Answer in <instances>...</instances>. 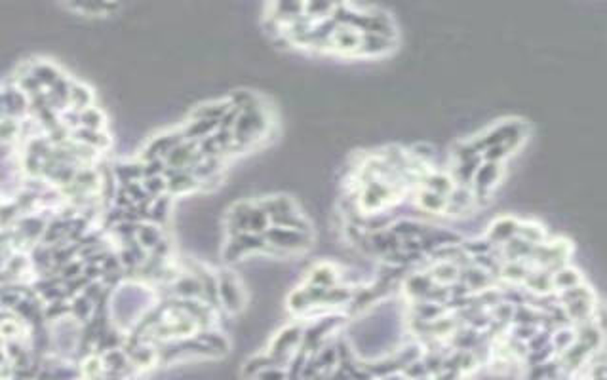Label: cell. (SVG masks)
Here are the masks:
<instances>
[{
    "instance_id": "1",
    "label": "cell",
    "mask_w": 607,
    "mask_h": 380,
    "mask_svg": "<svg viewBox=\"0 0 607 380\" xmlns=\"http://www.w3.org/2000/svg\"><path fill=\"white\" fill-rule=\"evenodd\" d=\"M267 126H269V118H267L265 111L257 105V107H251V109H246V111H238L237 122H234L230 132L234 135V141L238 143V146L244 151L250 143H253L255 139L263 135Z\"/></svg>"
},
{
    "instance_id": "2",
    "label": "cell",
    "mask_w": 607,
    "mask_h": 380,
    "mask_svg": "<svg viewBox=\"0 0 607 380\" xmlns=\"http://www.w3.org/2000/svg\"><path fill=\"white\" fill-rule=\"evenodd\" d=\"M267 249L278 251V253H287V251H301L310 245V234L292 230V228L269 227L265 234Z\"/></svg>"
},
{
    "instance_id": "3",
    "label": "cell",
    "mask_w": 607,
    "mask_h": 380,
    "mask_svg": "<svg viewBox=\"0 0 607 380\" xmlns=\"http://www.w3.org/2000/svg\"><path fill=\"white\" fill-rule=\"evenodd\" d=\"M301 340H303V327L297 324L287 325L272 339L267 354H271L280 367H286V363H290L295 354V348L301 344Z\"/></svg>"
},
{
    "instance_id": "4",
    "label": "cell",
    "mask_w": 607,
    "mask_h": 380,
    "mask_svg": "<svg viewBox=\"0 0 607 380\" xmlns=\"http://www.w3.org/2000/svg\"><path fill=\"white\" fill-rule=\"evenodd\" d=\"M394 196H396V190L391 181L370 179L360 194V208L368 213H375L387 204L394 202Z\"/></svg>"
},
{
    "instance_id": "5",
    "label": "cell",
    "mask_w": 607,
    "mask_h": 380,
    "mask_svg": "<svg viewBox=\"0 0 607 380\" xmlns=\"http://www.w3.org/2000/svg\"><path fill=\"white\" fill-rule=\"evenodd\" d=\"M261 249H267L265 236L253 234V232H240V234H232L229 238V242L223 249V259L227 263H237L248 253L261 251Z\"/></svg>"
},
{
    "instance_id": "6",
    "label": "cell",
    "mask_w": 607,
    "mask_h": 380,
    "mask_svg": "<svg viewBox=\"0 0 607 380\" xmlns=\"http://www.w3.org/2000/svg\"><path fill=\"white\" fill-rule=\"evenodd\" d=\"M217 297H219V306L230 314H237L244 306V293L238 284V280L232 276V272L223 270L217 274Z\"/></svg>"
},
{
    "instance_id": "7",
    "label": "cell",
    "mask_w": 607,
    "mask_h": 380,
    "mask_svg": "<svg viewBox=\"0 0 607 380\" xmlns=\"http://www.w3.org/2000/svg\"><path fill=\"white\" fill-rule=\"evenodd\" d=\"M200 158H202V154L198 151V141H187L185 139V141H181L179 145L167 152L164 164H166L167 169H193Z\"/></svg>"
},
{
    "instance_id": "8",
    "label": "cell",
    "mask_w": 607,
    "mask_h": 380,
    "mask_svg": "<svg viewBox=\"0 0 607 380\" xmlns=\"http://www.w3.org/2000/svg\"><path fill=\"white\" fill-rule=\"evenodd\" d=\"M501 179V166L495 164V162H484L476 169L474 177H472V192H474V198H481L489 194V190L495 187L497 183Z\"/></svg>"
},
{
    "instance_id": "9",
    "label": "cell",
    "mask_w": 607,
    "mask_h": 380,
    "mask_svg": "<svg viewBox=\"0 0 607 380\" xmlns=\"http://www.w3.org/2000/svg\"><path fill=\"white\" fill-rule=\"evenodd\" d=\"M362 33L350 25H335L334 33L329 35L328 44L341 54H356L360 48Z\"/></svg>"
},
{
    "instance_id": "10",
    "label": "cell",
    "mask_w": 607,
    "mask_h": 380,
    "mask_svg": "<svg viewBox=\"0 0 607 380\" xmlns=\"http://www.w3.org/2000/svg\"><path fill=\"white\" fill-rule=\"evenodd\" d=\"M181 141H185V137H183L181 132H167V133H160V135H156V137H153L149 143H147L145 151H143V162H147V160H164L166 158V154L174 146H177Z\"/></svg>"
},
{
    "instance_id": "11",
    "label": "cell",
    "mask_w": 607,
    "mask_h": 380,
    "mask_svg": "<svg viewBox=\"0 0 607 380\" xmlns=\"http://www.w3.org/2000/svg\"><path fill=\"white\" fill-rule=\"evenodd\" d=\"M167 185V194H187L200 187L190 169H167L164 172Z\"/></svg>"
},
{
    "instance_id": "12",
    "label": "cell",
    "mask_w": 607,
    "mask_h": 380,
    "mask_svg": "<svg viewBox=\"0 0 607 380\" xmlns=\"http://www.w3.org/2000/svg\"><path fill=\"white\" fill-rule=\"evenodd\" d=\"M518 232V221L512 217H501L489 227L488 240L491 243H507Z\"/></svg>"
},
{
    "instance_id": "13",
    "label": "cell",
    "mask_w": 607,
    "mask_h": 380,
    "mask_svg": "<svg viewBox=\"0 0 607 380\" xmlns=\"http://www.w3.org/2000/svg\"><path fill=\"white\" fill-rule=\"evenodd\" d=\"M472 202H474L472 188L467 187V185H459V187L447 194L446 213H463V211H467L470 208Z\"/></svg>"
},
{
    "instance_id": "14",
    "label": "cell",
    "mask_w": 607,
    "mask_h": 380,
    "mask_svg": "<svg viewBox=\"0 0 607 380\" xmlns=\"http://www.w3.org/2000/svg\"><path fill=\"white\" fill-rule=\"evenodd\" d=\"M164 240V234L158 225L154 222H140L137 225V230H135V242L140 243L141 248L145 251H153L158 243Z\"/></svg>"
},
{
    "instance_id": "15",
    "label": "cell",
    "mask_w": 607,
    "mask_h": 380,
    "mask_svg": "<svg viewBox=\"0 0 607 380\" xmlns=\"http://www.w3.org/2000/svg\"><path fill=\"white\" fill-rule=\"evenodd\" d=\"M463 274V282H465V287L468 291H486L489 289V284H491V274L488 270L480 268V266H470L468 264L467 268L460 270Z\"/></svg>"
},
{
    "instance_id": "16",
    "label": "cell",
    "mask_w": 607,
    "mask_h": 380,
    "mask_svg": "<svg viewBox=\"0 0 607 380\" xmlns=\"http://www.w3.org/2000/svg\"><path fill=\"white\" fill-rule=\"evenodd\" d=\"M195 339L202 342L211 356H221V354L229 352V340L225 339L221 333L211 331V329H200L195 335Z\"/></svg>"
},
{
    "instance_id": "17",
    "label": "cell",
    "mask_w": 607,
    "mask_h": 380,
    "mask_svg": "<svg viewBox=\"0 0 607 380\" xmlns=\"http://www.w3.org/2000/svg\"><path fill=\"white\" fill-rule=\"evenodd\" d=\"M523 284L539 295H546L548 291L554 289L552 287V272L544 268H530L527 276L523 278Z\"/></svg>"
},
{
    "instance_id": "18",
    "label": "cell",
    "mask_w": 607,
    "mask_h": 380,
    "mask_svg": "<svg viewBox=\"0 0 607 380\" xmlns=\"http://www.w3.org/2000/svg\"><path fill=\"white\" fill-rule=\"evenodd\" d=\"M392 42L387 40L383 36L370 35V33H362V40H360V48L356 54H364V56H379L384 54L392 48Z\"/></svg>"
},
{
    "instance_id": "19",
    "label": "cell",
    "mask_w": 607,
    "mask_h": 380,
    "mask_svg": "<svg viewBox=\"0 0 607 380\" xmlns=\"http://www.w3.org/2000/svg\"><path fill=\"white\" fill-rule=\"evenodd\" d=\"M174 293L179 298H202V287L195 274L177 278L174 284Z\"/></svg>"
},
{
    "instance_id": "20",
    "label": "cell",
    "mask_w": 607,
    "mask_h": 380,
    "mask_svg": "<svg viewBox=\"0 0 607 380\" xmlns=\"http://www.w3.org/2000/svg\"><path fill=\"white\" fill-rule=\"evenodd\" d=\"M2 97H4V112H6V116L14 118L17 114H23L25 109H27V96L20 88L2 91Z\"/></svg>"
},
{
    "instance_id": "21",
    "label": "cell",
    "mask_w": 607,
    "mask_h": 380,
    "mask_svg": "<svg viewBox=\"0 0 607 380\" xmlns=\"http://www.w3.org/2000/svg\"><path fill=\"white\" fill-rule=\"evenodd\" d=\"M308 285H318V287H331L337 284V272L331 264H316L307 276Z\"/></svg>"
},
{
    "instance_id": "22",
    "label": "cell",
    "mask_w": 607,
    "mask_h": 380,
    "mask_svg": "<svg viewBox=\"0 0 607 380\" xmlns=\"http://www.w3.org/2000/svg\"><path fill=\"white\" fill-rule=\"evenodd\" d=\"M229 101H216V103L200 105L193 112V120H216V122H221V118L229 112Z\"/></svg>"
},
{
    "instance_id": "23",
    "label": "cell",
    "mask_w": 607,
    "mask_h": 380,
    "mask_svg": "<svg viewBox=\"0 0 607 380\" xmlns=\"http://www.w3.org/2000/svg\"><path fill=\"white\" fill-rule=\"evenodd\" d=\"M114 177L119 179L120 185L140 183V181H143V164H135V162L117 164V167H114Z\"/></svg>"
},
{
    "instance_id": "24",
    "label": "cell",
    "mask_w": 607,
    "mask_h": 380,
    "mask_svg": "<svg viewBox=\"0 0 607 380\" xmlns=\"http://www.w3.org/2000/svg\"><path fill=\"white\" fill-rule=\"evenodd\" d=\"M580 284V272H577L575 268H569V266H560L558 270H554L552 274V287L556 289H569V287H575V285Z\"/></svg>"
},
{
    "instance_id": "25",
    "label": "cell",
    "mask_w": 607,
    "mask_h": 380,
    "mask_svg": "<svg viewBox=\"0 0 607 380\" xmlns=\"http://www.w3.org/2000/svg\"><path fill=\"white\" fill-rule=\"evenodd\" d=\"M75 139L84 146H90L93 151L98 149H107L109 146V137L103 132H96V130H86V128H78L75 132Z\"/></svg>"
},
{
    "instance_id": "26",
    "label": "cell",
    "mask_w": 607,
    "mask_h": 380,
    "mask_svg": "<svg viewBox=\"0 0 607 380\" xmlns=\"http://www.w3.org/2000/svg\"><path fill=\"white\" fill-rule=\"evenodd\" d=\"M460 268L455 263L449 261H440L433 270H430V278L434 280V284H454L455 280L459 278Z\"/></svg>"
},
{
    "instance_id": "27",
    "label": "cell",
    "mask_w": 607,
    "mask_h": 380,
    "mask_svg": "<svg viewBox=\"0 0 607 380\" xmlns=\"http://www.w3.org/2000/svg\"><path fill=\"white\" fill-rule=\"evenodd\" d=\"M167 215H170V196H160V198H154L149 208H147V221L154 222L160 227L162 222L166 221Z\"/></svg>"
},
{
    "instance_id": "28",
    "label": "cell",
    "mask_w": 607,
    "mask_h": 380,
    "mask_svg": "<svg viewBox=\"0 0 607 380\" xmlns=\"http://www.w3.org/2000/svg\"><path fill=\"white\" fill-rule=\"evenodd\" d=\"M31 75L35 76L36 82L40 84V88H44V86H46V88H52V86L61 78L59 70H57L54 65H50V63H36V65H33Z\"/></svg>"
},
{
    "instance_id": "29",
    "label": "cell",
    "mask_w": 607,
    "mask_h": 380,
    "mask_svg": "<svg viewBox=\"0 0 607 380\" xmlns=\"http://www.w3.org/2000/svg\"><path fill=\"white\" fill-rule=\"evenodd\" d=\"M434 285V280L430 278V274H413L412 278H407L405 282V289L410 295L417 298H425V295L430 291V287Z\"/></svg>"
},
{
    "instance_id": "30",
    "label": "cell",
    "mask_w": 607,
    "mask_h": 380,
    "mask_svg": "<svg viewBox=\"0 0 607 380\" xmlns=\"http://www.w3.org/2000/svg\"><path fill=\"white\" fill-rule=\"evenodd\" d=\"M419 200V206L423 209H426V211H430V213H440V211H446V204H447V196H442V194H436V192H430V190H421L417 196Z\"/></svg>"
},
{
    "instance_id": "31",
    "label": "cell",
    "mask_w": 607,
    "mask_h": 380,
    "mask_svg": "<svg viewBox=\"0 0 607 380\" xmlns=\"http://www.w3.org/2000/svg\"><path fill=\"white\" fill-rule=\"evenodd\" d=\"M91 101H93V96L84 84H70L69 103L73 105L75 111L80 112L84 109H88V107H91Z\"/></svg>"
},
{
    "instance_id": "32",
    "label": "cell",
    "mask_w": 607,
    "mask_h": 380,
    "mask_svg": "<svg viewBox=\"0 0 607 380\" xmlns=\"http://www.w3.org/2000/svg\"><path fill=\"white\" fill-rule=\"evenodd\" d=\"M78 124L82 126V128H86V130H96V132H101L103 130V124H105V116L103 112L99 111L98 107H88V109H84V111L78 112Z\"/></svg>"
},
{
    "instance_id": "33",
    "label": "cell",
    "mask_w": 607,
    "mask_h": 380,
    "mask_svg": "<svg viewBox=\"0 0 607 380\" xmlns=\"http://www.w3.org/2000/svg\"><path fill=\"white\" fill-rule=\"evenodd\" d=\"M501 278H504L507 282H523V278L527 276L530 266L525 261H507L501 268Z\"/></svg>"
},
{
    "instance_id": "34",
    "label": "cell",
    "mask_w": 607,
    "mask_h": 380,
    "mask_svg": "<svg viewBox=\"0 0 607 380\" xmlns=\"http://www.w3.org/2000/svg\"><path fill=\"white\" fill-rule=\"evenodd\" d=\"M69 310L78 321H88V319H91L93 310H96V304H93V301L86 297V295H77V297L73 298V304L69 306Z\"/></svg>"
},
{
    "instance_id": "35",
    "label": "cell",
    "mask_w": 607,
    "mask_h": 380,
    "mask_svg": "<svg viewBox=\"0 0 607 380\" xmlns=\"http://www.w3.org/2000/svg\"><path fill=\"white\" fill-rule=\"evenodd\" d=\"M425 188L430 190V192L442 194V196H447V194L454 190V183L451 179L444 175V173H430L425 177Z\"/></svg>"
},
{
    "instance_id": "36",
    "label": "cell",
    "mask_w": 607,
    "mask_h": 380,
    "mask_svg": "<svg viewBox=\"0 0 607 380\" xmlns=\"http://www.w3.org/2000/svg\"><path fill=\"white\" fill-rule=\"evenodd\" d=\"M267 367H280V365L276 363V360L272 358L271 354H257V356H253V358H250V360L246 361L244 374L246 377H250V379H253L259 371H263V369H267Z\"/></svg>"
},
{
    "instance_id": "37",
    "label": "cell",
    "mask_w": 607,
    "mask_h": 380,
    "mask_svg": "<svg viewBox=\"0 0 607 380\" xmlns=\"http://www.w3.org/2000/svg\"><path fill=\"white\" fill-rule=\"evenodd\" d=\"M310 306H313V304H310V301H308V295L307 291H305V287H299V289H295L290 293V297H287V308H290L293 314H303V312H307Z\"/></svg>"
},
{
    "instance_id": "38",
    "label": "cell",
    "mask_w": 607,
    "mask_h": 380,
    "mask_svg": "<svg viewBox=\"0 0 607 380\" xmlns=\"http://www.w3.org/2000/svg\"><path fill=\"white\" fill-rule=\"evenodd\" d=\"M141 185L145 188V192L151 196V200L154 198H160V196H166L167 194V185L164 175H154V177H147V179L141 181Z\"/></svg>"
},
{
    "instance_id": "39",
    "label": "cell",
    "mask_w": 607,
    "mask_h": 380,
    "mask_svg": "<svg viewBox=\"0 0 607 380\" xmlns=\"http://www.w3.org/2000/svg\"><path fill=\"white\" fill-rule=\"evenodd\" d=\"M20 132V126L15 122V118L2 116L0 118V145H6Z\"/></svg>"
},
{
    "instance_id": "40",
    "label": "cell",
    "mask_w": 607,
    "mask_h": 380,
    "mask_svg": "<svg viewBox=\"0 0 607 380\" xmlns=\"http://www.w3.org/2000/svg\"><path fill=\"white\" fill-rule=\"evenodd\" d=\"M575 340H577L575 331H571V329H560V331L556 333V337H554V346L558 348L560 352H565Z\"/></svg>"
},
{
    "instance_id": "41",
    "label": "cell",
    "mask_w": 607,
    "mask_h": 380,
    "mask_svg": "<svg viewBox=\"0 0 607 380\" xmlns=\"http://www.w3.org/2000/svg\"><path fill=\"white\" fill-rule=\"evenodd\" d=\"M287 371L286 367H267L263 371H259L253 380H286Z\"/></svg>"
},
{
    "instance_id": "42",
    "label": "cell",
    "mask_w": 607,
    "mask_h": 380,
    "mask_svg": "<svg viewBox=\"0 0 607 380\" xmlns=\"http://www.w3.org/2000/svg\"><path fill=\"white\" fill-rule=\"evenodd\" d=\"M6 352H4V350H2V348H0V369H2V367L6 365Z\"/></svg>"
},
{
    "instance_id": "43",
    "label": "cell",
    "mask_w": 607,
    "mask_h": 380,
    "mask_svg": "<svg viewBox=\"0 0 607 380\" xmlns=\"http://www.w3.org/2000/svg\"><path fill=\"white\" fill-rule=\"evenodd\" d=\"M387 255L394 257V251H391V253H387ZM391 261H392V259H389V263H391ZM394 263H404V257L398 255V259H396V261H394ZM394 263H392V264H394Z\"/></svg>"
}]
</instances>
